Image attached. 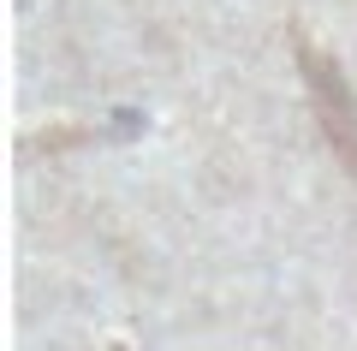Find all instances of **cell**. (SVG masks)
<instances>
[{
  "label": "cell",
  "instance_id": "1",
  "mask_svg": "<svg viewBox=\"0 0 357 351\" xmlns=\"http://www.w3.org/2000/svg\"><path fill=\"white\" fill-rule=\"evenodd\" d=\"M304 66H310V89H316L321 113H328V137L340 143L345 161L357 167V137H351V113H345V101H340V84H333V96H328V72H321V60H316V54H304Z\"/></svg>",
  "mask_w": 357,
  "mask_h": 351
}]
</instances>
